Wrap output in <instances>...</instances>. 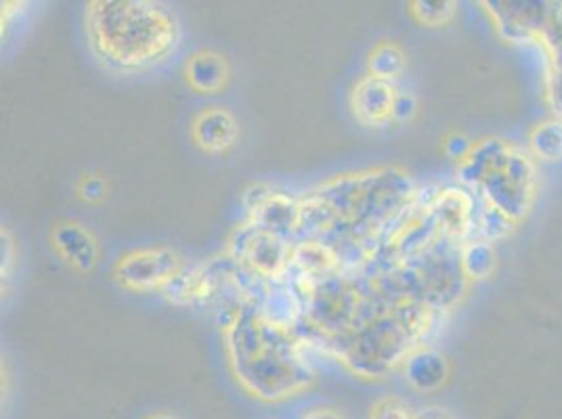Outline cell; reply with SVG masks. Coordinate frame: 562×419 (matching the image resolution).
I'll return each mask as SVG.
<instances>
[{
    "instance_id": "cell-22",
    "label": "cell",
    "mask_w": 562,
    "mask_h": 419,
    "mask_svg": "<svg viewBox=\"0 0 562 419\" xmlns=\"http://www.w3.org/2000/svg\"><path fill=\"white\" fill-rule=\"evenodd\" d=\"M78 195L89 204H99L108 195V183L99 174H87L78 183Z\"/></svg>"
},
{
    "instance_id": "cell-23",
    "label": "cell",
    "mask_w": 562,
    "mask_h": 419,
    "mask_svg": "<svg viewBox=\"0 0 562 419\" xmlns=\"http://www.w3.org/2000/svg\"><path fill=\"white\" fill-rule=\"evenodd\" d=\"M472 149H474V143L462 133H453L443 140V151H446L447 158H451L456 162H464L472 154Z\"/></svg>"
},
{
    "instance_id": "cell-8",
    "label": "cell",
    "mask_w": 562,
    "mask_h": 419,
    "mask_svg": "<svg viewBox=\"0 0 562 419\" xmlns=\"http://www.w3.org/2000/svg\"><path fill=\"white\" fill-rule=\"evenodd\" d=\"M430 216L443 241H464L474 225V202L462 189H441L430 202Z\"/></svg>"
},
{
    "instance_id": "cell-4",
    "label": "cell",
    "mask_w": 562,
    "mask_h": 419,
    "mask_svg": "<svg viewBox=\"0 0 562 419\" xmlns=\"http://www.w3.org/2000/svg\"><path fill=\"white\" fill-rule=\"evenodd\" d=\"M462 181L476 186L490 204L510 220L527 214L536 195V166L531 158L504 140L474 143V149L460 163Z\"/></svg>"
},
{
    "instance_id": "cell-9",
    "label": "cell",
    "mask_w": 562,
    "mask_h": 419,
    "mask_svg": "<svg viewBox=\"0 0 562 419\" xmlns=\"http://www.w3.org/2000/svg\"><path fill=\"white\" fill-rule=\"evenodd\" d=\"M239 137V126L227 107H204L191 122V139L206 154H225Z\"/></svg>"
},
{
    "instance_id": "cell-15",
    "label": "cell",
    "mask_w": 562,
    "mask_h": 419,
    "mask_svg": "<svg viewBox=\"0 0 562 419\" xmlns=\"http://www.w3.org/2000/svg\"><path fill=\"white\" fill-rule=\"evenodd\" d=\"M292 269L299 273L301 280H326L331 275H338L340 254L328 241L308 237L294 246Z\"/></svg>"
},
{
    "instance_id": "cell-2",
    "label": "cell",
    "mask_w": 562,
    "mask_h": 419,
    "mask_svg": "<svg viewBox=\"0 0 562 419\" xmlns=\"http://www.w3.org/2000/svg\"><path fill=\"white\" fill-rule=\"evenodd\" d=\"M418 191L397 168H370L338 174L301 200V229L313 237L329 234H375L393 223Z\"/></svg>"
},
{
    "instance_id": "cell-6",
    "label": "cell",
    "mask_w": 562,
    "mask_h": 419,
    "mask_svg": "<svg viewBox=\"0 0 562 419\" xmlns=\"http://www.w3.org/2000/svg\"><path fill=\"white\" fill-rule=\"evenodd\" d=\"M183 258L170 248H139L117 258L114 280L131 292H165L183 269Z\"/></svg>"
},
{
    "instance_id": "cell-16",
    "label": "cell",
    "mask_w": 562,
    "mask_h": 419,
    "mask_svg": "<svg viewBox=\"0 0 562 419\" xmlns=\"http://www.w3.org/2000/svg\"><path fill=\"white\" fill-rule=\"evenodd\" d=\"M262 317L281 331H292L299 326V321L305 317V304L299 294V290L285 285V283H271L265 290V296L258 304Z\"/></svg>"
},
{
    "instance_id": "cell-20",
    "label": "cell",
    "mask_w": 562,
    "mask_h": 419,
    "mask_svg": "<svg viewBox=\"0 0 562 419\" xmlns=\"http://www.w3.org/2000/svg\"><path fill=\"white\" fill-rule=\"evenodd\" d=\"M458 4L451 0H416L409 2V15L426 27H441L456 15Z\"/></svg>"
},
{
    "instance_id": "cell-19",
    "label": "cell",
    "mask_w": 562,
    "mask_h": 419,
    "mask_svg": "<svg viewBox=\"0 0 562 419\" xmlns=\"http://www.w3.org/2000/svg\"><path fill=\"white\" fill-rule=\"evenodd\" d=\"M531 151L548 162H557L562 158V122L550 120L538 124L529 137Z\"/></svg>"
},
{
    "instance_id": "cell-7",
    "label": "cell",
    "mask_w": 562,
    "mask_h": 419,
    "mask_svg": "<svg viewBox=\"0 0 562 419\" xmlns=\"http://www.w3.org/2000/svg\"><path fill=\"white\" fill-rule=\"evenodd\" d=\"M397 97L398 89L393 82L366 73L352 84L349 94L352 117L366 128H382L393 122Z\"/></svg>"
},
{
    "instance_id": "cell-10",
    "label": "cell",
    "mask_w": 562,
    "mask_h": 419,
    "mask_svg": "<svg viewBox=\"0 0 562 419\" xmlns=\"http://www.w3.org/2000/svg\"><path fill=\"white\" fill-rule=\"evenodd\" d=\"M53 248L76 271H93L99 260V244L94 235L76 220L57 223L50 231Z\"/></svg>"
},
{
    "instance_id": "cell-21",
    "label": "cell",
    "mask_w": 562,
    "mask_h": 419,
    "mask_svg": "<svg viewBox=\"0 0 562 419\" xmlns=\"http://www.w3.org/2000/svg\"><path fill=\"white\" fill-rule=\"evenodd\" d=\"M414 405L398 395H382L370 405L368 419H414Z\"/></svg>"
},
{
    "instance_id": "cell-25",
    "label": "cell",
    "mask_w": 562,
    "mask_h": 419,
    "mask_svg": "<svg viewBox=\"0 0 562 419\" xmlns=\"http://www.w3.org/2000/svg\"><path fill=\"white\" fill-rule=\"evenodd\" d=\"M13 264H15V241H13L11 234L2 227V269H0L2 280L9 278Z\"/></svg>"
},
{
    "instance_id": "cell-5",
    "label": "cell",
    "mask_w": 562,
    "mask_h": 419,
    "mask_svg": "<svg viewBox=\"0 0 562 419\" xmlns=\"http://www.w3.org/2000/svg\"><path fill=\"white\" fill-rule=\"evenodd\" d=\"M232 257L260 280L281 281L292 271V250L281 235L257 229L248 220L235 229L229 241Z\"/></svg>"
},
{
    "instance_id": "cell-3",
    "label": "cell",
    "mask_w": 562,
    "mask_h": 419,
    "mask_svg": "<svg viewBox=\"0 0 562 419\" xmlns=\"http://www.w3.org/2000/svg\"><path fill=\"white\" fill-rule=\"evenodd\" d=\"M225 342L237 384L262 403L294 398L315 382L303 342L271 326L257 304L239 303L229 313Z\"/></svg>"
},
{
    "instance_id": "cell-28",
    "label": "cell",
    "mask_w": 562,
    "mask_h": 419,
    "mask_svg": "<svg viewBox=\"0 0 562 419\" xmlns=\"http://www.w3.org/2000/svg\"><path fill=\"white\" fill-rule=\"evenodd\" d=\"M147 419H179L175 418L172 414H165V411H160V414H154V416H149Z\"/></svg>"
},
{
    "instance_id": "cell-24",
    "label": "cell",
    "mask_w": 562,
    "mask_h": 419,
    "mask_svg": "<svg viewBox=\"0 0 562 419\" xmlns=\"http://www.w3.org/2000/svg\"><path fill=\"white\" fill-rule=\"evenodd\" d=\"M418 110V101L412 93H398L397 103H395V112H393V122H409L412 117L416 116Z\"/></svg>"
},
{
    "instance_id": "cell-18",
    "label": "cell",
    "mask_w": 562,
    "mask_h": 419,
    "mask_svg": "<svg viewBox=\"0 0 562 419\" xmlns=\"http://www.w3.org/2000/svg\"><path fill=\"white\" fill-rule=\"evenodd\" d=\"M460 264L467 280L483 281L492 278L497 264V257L492 241L485 239H469L460 246Z\"/></svg>"
},
{
    "instance_id": "cell-17",
    "label": "cell",
    "mask_w": 562,
    "mask_h": 419,
    "mask_svg": "<svg viewBox=\"0 0 562 419\" xmlns=\"http://www.w3.org/2000/svg\"><path fill=\"white\" fill-rule=\"evenodd\" d=\"M366 66H368V76L395 84V80L407 70V55L397 43L382 41L370 50Z\"/></svg>"
},
{
    "instance_id": "cell-11",
    "label": "cell",
    "mask_w": 562,
    "mask_h": 419,
    "mask_svg": "<svg viewBox=\"0 0 562 419\" xmlns=\"http://www.w3.org/2000/svg\"><path fill=\"white\" fill-rule=\"evenodd\" d=\"M221 287V271L214 264H195L183 267L181 273L165 287L168 303L188 306V304L211 301Z\"/></svg>"
},
{
    "instance_id": "cell-12",
    "label": "cell",
    "mask_w": 562,
    "mask_h": 419,
    "mask_svg": "<svg viewBox=\"0 0 562 419\" xmlns=\"http://www.w3.org/2000/svg\"><path fill=\"white\" fill-rule=\"evenodd\" d=\"M248 223L269 234L292 235L301 229V200L273 189L257 208L248 212Z\"/></svg>"
},
{
    "instance_id": "cell-1",
    "label": "cell",
    "mask_w": 562,
    "mask_h": 419,
    "mask_svg": "<svg viewBox=\"0 0 562 419\" xmlns=\"http://www.w3.org/2000/svg\"><path fill=\"white\" fill-rule=\"evenodd\" d=\"M85 36L105 70L140 73L166 64L183 41L175 11L156 0H93L85 9Z\"/></svg>"
},
{
    "instance_id": "cell-26",
    "label": "cell",
    "mask_w": 562,
    "mask_h": 419,
    "mask_svg": "<svg viewBox=\"0 0 562 419\" xmlns=\"http://www.w3.org/2000/svg\"><path fill=\"white\" fill-rule=\"evenodd\" d=\"M301 419H347L334 407H313Z\"/></svg>"
},
{
    "instance_id": "cell-14",
    "label": "cell",
    "mask_w": 562,
    "mask_h": 419,
    "mask_svg": "<svg viewBox=\"0 0 562 419\" xmlns=\"http://www.w3.org/2000/svg\"><path fill=\"white\" fill-rule=\"evenodd\" d=\"M405 382L422 395L441 390L449 380V363L441 352L432 349L414 350L401 365Z\"/></svg>"
},
{
    "instance_id": "cell-27",
    "label": "cell",
    "mask_w": 562,
    "mask_h": 419,
    "mask_svg": "<svg viewBox=\"0 0 562 419\" xmlns=\"http://www.w3.org/2000/svg\"><path fill=\"white\" fill-rule=\"evenodd\" d=\"M414 419H456L453 418V414H449L447 409L443 407H435V405H430V407H422V409H416V418Z\"/></svg>"
},
{
    "instance_id": "cell-13",
    "label": "cell",
    "mask_w": 562,
    "mask_h": 419,
    "mask_svg": "<svg viewBox=\"0 0 562 419\" xmlns=\"http://www.w3.org/2000/svg\"><path fill=\"white\" fill-rule=\"evenodd\" d=\"M183 73L189 89L198 94L221 93L232 80V68L227 59L211 48L195 50L186 61Z\"/></svg>"
}]
</instances>
